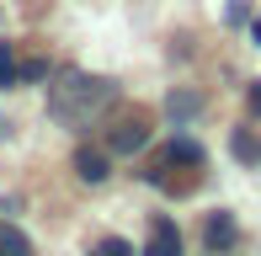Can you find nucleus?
Instances as JSON below:
<instances>
[{
    "instance_id": "obj_1",
    "label": "nucleus",
    "mask_w": 261,
    "mask_h": 256,
    "mask_svg": "<svg viewBox=\"0 0 261 256\" xmlns=\"http://www.w3.org/2000/svg\"><path fill=\"white\" fill-rule=\"evenodd\" d=\"M112 101H117L112 80H91V75H80V69H64V75L48 86V112L59 123H75V128H86L91 118H101Z\"/></svg>"
},
{
    "instance_id": "obj_11",
    "label": "nucleus",
    "mask_w": 261,
    "mask_h": 256,
    "mask_svg": "<svg viewBox=\"0 0 261 256\" xmlns=\"http://www.w3.org/2000/svg\"><path fill=\"white\" fill-rule=\"evenodd\" d=\"M91 256H134V246H128L123 235H107V240H96V251Z\"/></svg>"
},
{
    "instance_id": "obj_5",
    "label": "nucleus",
    "mask_w": 261,
    "mask_h": 256,
    "mask_svg": "<svg viewBox=\"0 0 261 256\" xmlns=\"http://www.w3.org/2000/svg\"><path fill=\"white\" fill-rule=\"evenodd\" d=\"M75 176H80V182H91V187H101V182L112 176V166H107L101 149H75Z\"/></svg>"
},
{
    "instance_id": "obj_7",
    "label": "nucleus",
    "mask_w": 261,
    "mask_h": 256,
    "mask_svg": "<svg viewBox=\"0 0 261 256\" xmlns=\"http://www.w3.org/2000/svg\"><path fill=\"white\" fill-rule=\"evenodd\" d=\"M229 149H234L240 166H261V139L251 134V128H234V134H229Z\"/></svg>"
},
{
    "instance_id": "obj_6",
    "label": "nucleus",
    "mask_w": 261,
    "mask_h": 256,
    "mask_svg": "<svg viewBox=\"0 0 261 256\" xmlns=\"http://www.w3.org/2000/svg\"><path fill=\"white\" fill-rule=\"evenodd\" d=\"M203 240H208V251H229L234 240H240V224H234L229 214H213L203 224Z\"/></svg>"
},
{
    "instance_id": "obj_4",
    "label": "nucleus",
    "mask_w": 261,
    "mask_h": 256,
    "mask_svg": "<svg viewBox=\"0 0 261 256\" xmlns=\"http://www.w3.org/2000/svg\"><path fill=\"white\" fill-rule=\"evenodd\" d=\"M160 160H165V166H203L208 155H203V144H197L192 134H176L171 144H165V155H160Z\"/></svg>"
},
{
    "instance_id": "obj_8",
    "label": "nucleus",
    "mask_w": 261,
    "mask_h": 256,
    "mask_svg": "<svg viewBox=\"0 0 261 256\" xmlns=\"http://www.w3.org/2000/svg\"><path fill=\"white\" fill-rule=\"evenodd\" d=\"M0 256H32V240L16 224H0Z\"/></svg>"
},
{
    "instance_id": "obj_3",
    "label": "nucleus",
    "mask_w": 261,
    "mask_h": 256,
    "mask_svg": "<svg viewBox=\"0 0 261 256\" xmlns=\"http://www.w3.org/2000/svg\"><path fill=\"white\" fill-rule=\"evenodd\" d=\"M144 256H181V229L171 219H155L149 224V240H144Z\"/></svg>"
},
{
    "instance_id": "obj_10",
    "label": "nucleus",
    "mask_w": 261,
    "mask_h": 256,
    "mask_svg": "<svg viewBox=\"0 0 261 256\" xmlns=\"http://www.w3.org/2000/svg\"><path fill=\"white\" fill-rule=\"evenodd\" d=\"M165 107H171L176 123H187V118L197 112V96H192V91H171V101H165Z\"/></svg>"
},
{
    "instance_id": "obj_9",
    "label": "nucleus",
    "mask_w": 261,
    "mask_h": 256,
    "mask_svg": "<svg viewBox=\"0 0 261 256\" xmlns=\"http://www.w3.org/2000/svg\"><path fill=\"white\" fill-rule=\"evenodd\" d=\"M21 80V64H16V54H11V43H0V91H11Z\"/></svg>"
},
{
    "instance_id": "obj_13",
    "label": "nucleus",
    "mask_w": 261,
    "mask_h": 256,
    "mask_svg": "<svg viewBox=\"0 0 261 256\" xmlns=\"http://www.w3.org/2000/svg\"><path fill=\"white\" fill-rule=\"evenodd\" d=\"M245 101H251V112H261V80H256L251 91H245Z\"/></svg>"
},
{
    "instance_id": "obj_14",
    "label": "nucleus",
    "mask_w": 261,
    "mask_h": 256,
    "mask_svg": "<svg viewBox=\"0 0 261 256\" xmlns=\"http://www.w3.org/2000/svg\"><path fill=\"white\" fill-rule=\"evenodd\" d=\"M251 38H256V43H261V16H256V21H251Z\"/></svg>"
},
{
    "instance_id": "obj_2",
    "label": "nucleus",
    "mask_w": 261,
    "mask_h": 256,
    "mask_svg": "<svg viewBox=\"0 0 261 256\" xmlns=\"http://www.w3.org/2000/svg\"><path fill=\"white\" fill-rule=\"evenodd\" d=\"M149 144V123L139 118H123V123H112V134H107V149H112V155H134V149H144Z\"/></svg>"
},
{
    "instance_id": "obj_12",
    "label": "nucleus",
    "mask_w": 261,
    "mask_h": 256,
    "mask_svg": "<svg viewBox=\"0 0 261 256\" xmlns=\"http://www.w3.org/2000/svg\"><path fill=\"white\" fill-rule=\"evenodd\" d=\"M21 80H48V64H43V59H27V64H21Z\"/></svg>"
}]
</instances>
